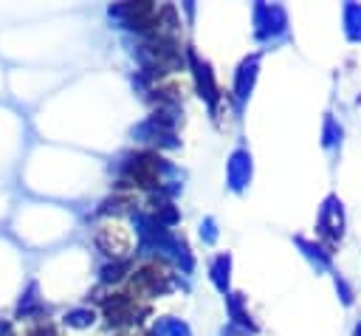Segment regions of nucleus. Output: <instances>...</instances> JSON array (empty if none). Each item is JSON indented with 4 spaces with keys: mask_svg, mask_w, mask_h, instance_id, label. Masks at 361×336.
Returning <instances> with one entry per match:
<instances>
[{
    "mask_svg": "<svg viewBox=\"0 0 361 336\" xmlns=\"http://www.w3.org/2000/svg\"><path fill=\"white\" fill-rule=\"evenodd\" d=\"M248 178H251V158H248V152H234L231 161H228V181H231V186L240 189V186L248 184Z\"/></svg>",
    "mask_w": 361,
    "mask_h": 336,
    "instance_id": "obj_1",
    "label": "nucleus"
},
{
    "mask_svg": "<svg viewBox=\"0 0 361 336\" xmlns=\"http://www.w3.org/2000/svg\"><path fill=\"white\" fill-rule=\"evenodd\" d=\"M254 68H257V62H254V59H251V62H245V65L240 68V76H237V96H240V99H245V96H248V90H251Z\"/></svg>",
    "mask_w": 361,
    "mask_h": 336,
    "instance_id": "obj_2",
    "label": "nucleus"
},
{
    "mask_svg": "<svg viewBox=\"0 0 361 336\" xmlns=\"http://www.w3.org/2000/svg\"><path fill=\"white\" fill-rule=\"evenodd\" d=\"M155 336H189V328L178 319H161L155 325Z\"/></svg>",
    "mask_w": 361,
    "mask_h": 336,
    "instance_id": "obj_3",
    "label": "nucleus"
},
{
    "mask_svg": "<svg viewBox=\"0 0 361 336\" xmlns=\"http://www.w3.org/2000/svg\"><path fill=\"white\" fill-rule=\"evenodd\" d=\"M223 274L228 277V257H220V260L214 263V282H217L220 291H226V280H223Z\"/></svg>",
    "mask_w": 361,
    "mask_h": 336,
    "instance_id": "obj_4",
    "label": "nucleus"
},
{
    "mask_svg": "<svg viewBox=\"0 0 361 336\" xmlns=\"http://www.w3.org/2000/svg\"><path fill=\"white\" fill-rule=\"evenodd\" d=\"M355 336H361V325H358V330H355Z\"/></svg>",
    "mask_w": 361,
    "mask_h": 336,
    "instance_id": "obj_5",
    "label": "nucleus"
}]
</instances>
